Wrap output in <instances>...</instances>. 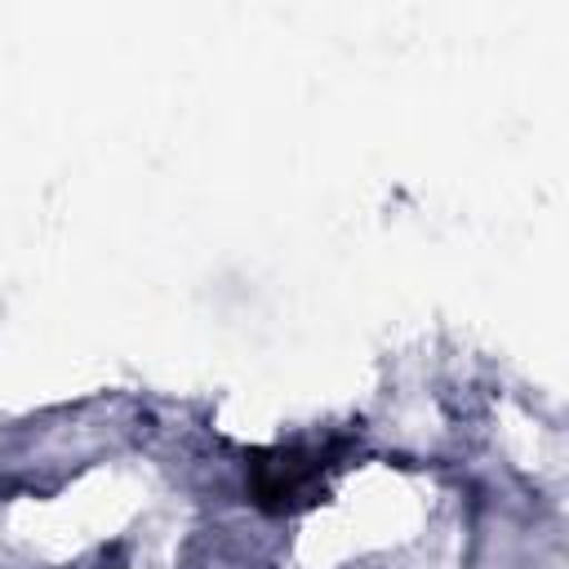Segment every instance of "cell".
I'll use <instances>...</instances> for the list:
<instances>
[{
	"label": "cell",
	"instance_id": "cell-1",
	"mask_svg": "<svg viewBox=\"0 0 569 569\" xmlns=\"http://www.w3.org/2000/svg\"><path fill=\"white\" fill-rule=\"evenodd\" d=\"M329 453L311 449H267L249 462V498L262 511H298L325 493Z\"/></svg>",
	"mask_w": 569,
	"mask_h": 569
}]
</instances>
